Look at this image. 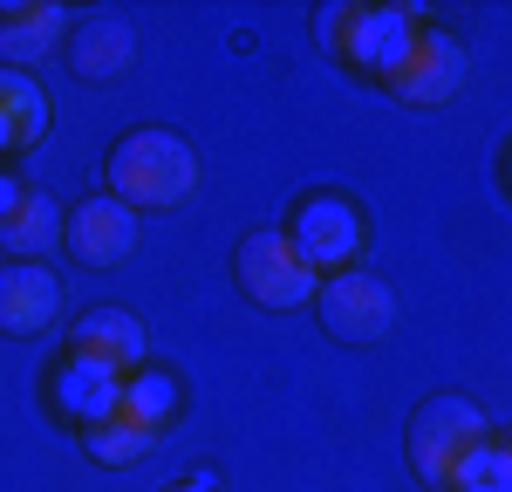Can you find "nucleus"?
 I'll use <instances>...</instances> for the list:
<instances>
[{"label": "nucleus", "instance_id": "nucleus-20", "mask_svg": "<svg viewBox=\"0 0 512 492\" xmlns=\"http://www.w3.org/2000/svg\"><path fill=\"white\" fill-rule=\"evenodd\" d=\"M21 192H28V185H14V178H7V171H0V219H7V212H14V205H21Z\"/></svg>", "mask_w": 512, "mask_h": 492}, {"label": "nucleus", "instance_id": "nucleus-9", "mask_svg": "<svg viewBox=\"0 0 512 492\" xmlns=\"http://www.w3.org/2000/svg\"><path fill=\"white\" fill-rule=\"evenodd\" d=\"M62 315V281L41 260H7L0 267V335H41Z\"/></svg>", "mask_w": 512, "mask_h": 492}, {"label": "nucleus", "instance_id": "nucleus-14", "mask_svg": "<svg viewBox=\"0 0 512 492\" xmlns=\"http://www.w3.org/2000/svg\"><path fill=\"white\" fill-rule=\"evenodd\" d=\"M55 240H62V205L48 192H21V205L0 219V246H14V260H41Z\"/></svg>", "mask_w": 512, "mask_h": 492}, {"label": "nucleus", "instance_id": "nucleus-12", "mask_svg": "<svg viewBox=\"0 0 512 492\" xmlns=\"http://www.w3.org/2000/svg\"><path fill=\"white\" fill-rule=\"evenodd\" d=\"M76 76L82 82H117L130 69V55H137V35H130V21L123 14H89L76 21Z\"/></svg>", "mask_w": 512, "mask_h": 492}, {"label": "nucleus", "instance_id": "nucleus-18", "mask_svg": "<svg viewBox=\"0 0 512 492\" xmlns=\"http://www.w3.org/2000/svg\"><path fill=\"white\" fill-rule=\"evenodd\" d=\"M158 445V431H144V424H130V417H103V424H89V458H103V465H130V458H144V451Z\"/></svg>", "mask_w": 512, "mask_h": 492}, {"label": "nucleus", "instance_id": "nucleus-19", "mask_svg": "<svg viewBox=\"0 0 512 492\" xmlns=\"http://www.w3.org/2000/svg\"><path fill=\"white\" fill-rule=\"evenodd\" d=\"M349 14H355V7H321V28H315V35H321V48H328V55H342V35H349Z\"/></svg>", "mask_w": 512, "mask_h": 492}, {"label": "nucleus", "instance_id": "nucleus-17", "mask_svg": "<svg viewBox=\"0 0 512 492\" xmlns=\"http://www.w3.org/2000/svg\"><path fill=\"white\" fill-rule=\"evenodd\" d=\"M451 492H512V451L485 431L458 465H451V479H444Z\"/></svg>", "mask_w": 512, "mask_h": 492}, {"label": "nucleus", "instance_id": "nucleus-7", "mask_svg": "<svg viewBox=\"0 0 512 492\" xmlns=\"http://www.w3.org/2000/svg\"><path fill=\"white\" fill-rule=\"evenodd\" d=\"M62 240H69V253H76L82 267H117V260H130V246H137V212L117 205L110 192H96L76 212H62Z\"/></svg>", "mask_w": 512, "mask_h": 492}, {"label": "nucleus", "instance_id": "nucleus-13", "mask_svg": "<svg viewBox=\"0 0 512 492\" xmlns=\"http://www.w3.org/2000/svg\"><path fill=\"white\" fill-rule=\"evenodd\" d=\"M76 356H96V363H110V369H144V328L130 322L123 308H89L76 322Z\"/></svg>", "mask_w": 512, "mask_h": 492}, {"label": "nucleus", "instance_id": "nucleus-8", "mask_svg": "<svg viewBox=\"0 0 512 492\" xmlns=\"http://www.w3.org/2000/svg\"><path fill=\"white\" fill-rule=\"evenodd\" d=\"M458 82H465V48L444 35V28H424L417 48H410V62L390 76V89L403 103H417V110H437V103L458 96Z\"/></svg>", "mask_w": 512, "mask_h": 492}, {"label": "nucleus", "instance_id": "nucleus-21", "mask_svg": "<svg viewBox=\"0 0 512 492\" xmlns=\"http://www.w3.org/2000/svg\"><path fill=\"white\" fill-rule=\"evenodd\" d=\"M7 151H21V144H14V123L0 117V158H7Z\"/></svg>", "mask_w": 512, "mask_h": 492}, {"label": "nucleus", "instance_id": "nucleus-22", "mask_svg": "<svg viewBox=\"0 0 512 492\" xmlns=\"http://www.w3.org/2000/svg\"><path fill=\"white\" fill-rule=\"evenodd\" d=\"M171 492H212V479H185V486H171Z\"/></svg>", "mask_w": 512, "mask_h": 492}, {"label": "nucleus", "instance_id": "nucleus-6", "mask_svg": "<svg viewBox=\"0 0 512 492\" xmlns=\"http://www.w3.org/2000/svg\"><path fill=\"white\" fill-rule=\"evenodd\" d=\"M417 35H424V21H417L410 7H355L349 35H342V62H355V69H369V76L390 82L396 69L410 62Z\"/></svg>", "mask_w": 512, "mask_h": 492}, {"label": "nucleus", "instance_id": "nucleus-16", "mask_svg": "<svg viewBox=\"0 0 512 492\" xmlns=\"http://www.w3.org/2000/svg\"><path fill=\"white\" fill-rule=\"evenodd\" d=\"M0 117L14 123V144H21V151L41 144V130H48V96L28 82V69H0Z\"/></svg>", "mask_w": 512, "mask_h": 492}, {"label": "nucleus", "instance_id": "nucleus-3", "mask_svg": "<svg viewBox=\"0 0 512 492\" xmlns=\"http://www.w3.org/2000/svg\"><path fill=\"white\" fill-rule=\"evenodd\" d=\"M308 308L321 315V328H328L335 342H376V335H390V322H396L390 287L376 281V274H362V267L328 274V281L315 287V301H308Z\"/></svg>", "mask_w": 512, "mask_h": 492}, {"label": "nucleus", "instance_id": "nucleus-1", "mask_svg": "<svg viewBox=\"0 0 512 492\" xmlns=\"http://www.w3.org/2000/svg\"><path fill=\"white\" fill-rule=\"evenodd\" d=\"M198 192V158L171 130H130L110 151V199L130 212H164Z\"/></svg>", "mask_w": 512, "mask_h": 492}, {"label": "nucleus", "instance_id": "nucleus-10", "mask_svg": "<svg viewBox=\"0 0 512 492\" xmlns=\"http://www.w3.org/2000/svg\"><path fill=\"white\" fill-rule=\"evenodd\" d=\"M117 397H123V369L96 363V356H62V369H55V404L76 417L82 431L89 424H103V417H117Z\"/></svg>", "mask_w": 512, "mask_h": 492}, {"label": "nucleus", "instance_id": "nucleus-15", "mask_svg": "<svg viewBox=\"0 0 512 492\" xmlns=\"http://www.w3.org/2000/svg\"><path fill=\"white\" fill-rule=\"evenodd\" d=\"M117 410L130 417V424H144V431H164L171 410H178V383H171L164 369H130V376H123Z\"/></svg>", "mask_w": 512, "mask_h": 492}, {"label": "nucleus", "instance_id": "nucleus-4", "mask_svg": "<svg viewBox=\"0 0 512 492\" xmlns=\"http://www.w3.org/2000/svg\"><path fill=\"white\" fill-rule=\"evenodd\" d=\"M239 287L260 308H301V301H315L321 274L294 253L287 233H253V240H239Z\"/></svg>", "mask_w": 512, "mask_h": 492}, {"label": "nucleus", "instance_id": "nucleus-11", "mask_svg": "<svg viewBox=\"0 0 512 492\" xmlns=\"http://www.w3.org/2000/svg\"><path fill=\"white\" fill-rule=\"evenodd\" d=\"M69 35V14L55 0H28V7H0V69H35L41 55H55Z\"/></svg>", "mask_w": 512, "mask_h": 492}, {"label": "nucleus", "instance_id": "nucleus-2", "mask_svg": "<svg viewBox=\"0 0 512 492\" xmlns=\"http://www.w3.org/2000/svg\"><path fill=\"white\" fill-rule=\"evenodd\" d=\"M287 240H294V253L315 267L321 281H328V274H349L355 253H362V212H355L349 199H335V192H315V199L294 205Z\"/></svg>", "mask_w": 512, "mask_h": 492}, {"label": "nucleus", "instance_id": "nucleus-5", "mask_svg": "<svg viewBox=\"0 0 512 492\" xmlns=\"http://www.w3.org/2000/svg\"><path fill=\"white\" fill-rule=\"evenodd\" d=\"M478 438H485V410L465 404V397H431V404L417 410V424H410V465H417L431 486H444L451 465H458Z\"/></svg>", "mask_w": 512, "mask_h": 492}]
</instances>
